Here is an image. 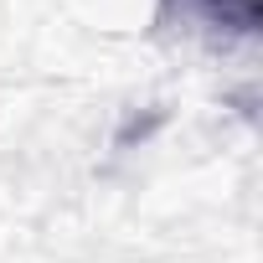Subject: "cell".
Wrapping results in <instances>:
<instances>
[{
    "mask_svg": "<svg viewBox=\"0 0 263 263\" xmlns=\"http://www.w3.org/2000/svg\"><path fill=\"white\" fill-rule=\"evenodd\" d=\"M171 6H181L232 36H258V26H263V0H171Z\"/></svg>",
    "mask_w": 263,
    "mask_h": 263,
    "instance_id": "6da1fadb",
    "label": "cell"
}]
</instances>
